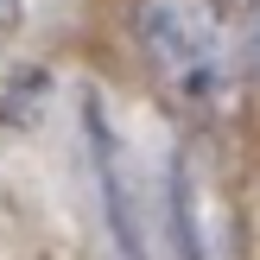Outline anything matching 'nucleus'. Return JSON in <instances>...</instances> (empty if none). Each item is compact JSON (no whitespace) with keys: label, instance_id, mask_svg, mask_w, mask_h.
<instances>
[{"label":"nucleus","instance_id":"f257e3e1","mask_svg":"<svg viewBox=\"0 0 260 260\" xmlns=\"http://www.w3.org/2000/svg\"><path fill=\"white\" fill-rule=\"evenodd\" d=\"M127 32L146 70L165 83V95L190 102V108H216L235 95L248 25L229 19V0H134Z\"/></svg>","mask_w":260,"mask_h":260},{"label":"nucleus","instance_id":"20e7f679","mask_svg":"<svg viewBox=\"0 0 260 260\" xmlns=\"http://www.w3.org/2000/svg\"><path fill=\"white\" fill-rule=\"evenodd\" d=\"M19 13H25V0H0V32H13V25H19Z\"/></svg>","mask_w":260,"mask_h":260},{"label":"nucleus","instance_id":"f03ea898","mask_svg":"<svg viewBox=\"0 0 260 260\" xmlns=\"http://www.w3.org/2000/svg\"><path fill=\"white\" fill-rule=\"evenodd\" d=\"M89 114V146H95V178H102V197H108V229L114 241H121L127 260H146L140 254V222H134V203H127V159H121V134L108 127V114H102V102L89 95L83 102Z\"/></svg>","mask_w":260,"mask_h":260},{"label":"nucleus","instance_id":"7ed1b4c3","mask_svg":"<svg viewBox=\"0 0 260 260\" xmlns=\"http://www.w3.org/2000/svg\"><path fill=\"white\" fill-rule=\"evenodd\" d=\"M248 63L260 70V0H248Z\"/></svg>","mask_w":260,"mask_h":260}]
</instances>
